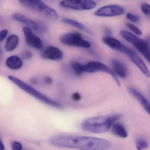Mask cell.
<instances>
[{"instance_id": "6da1fadb", "label": "cell", "mask_w": 150, "mask_h": 150, "mask_svg": "<svg viewBox=\"0 0 150 150\" xmlns=\"http://www.w3.org/2000/svg\"><path fill=\"white\" fill-rule=\"evenodd\" d=\"M50 143L57 147L79 150H107L111 146L110 142L105 139L86 136L60 135L51 138Z\"/></svg>"}, {"instance_id": "7a4b0ae2", "label": "cell", "mask_w": 150, "mask_h": 150, "mask_svg": "<svg viewBox=\"0 0 150 150\" xmlns=\"http://www.w3.org/2000/svg\"><path fill=\"white\" fill-rule=\"evenodd\" d=\"M122 116L121 114H116L89 117L82 122L81 128L85 131L90 133H104L108 131L112 125Z\"/></svg>"}, {"instance_id": "3957f363", "label": "cell", "mask_w": 150, "mask_h": 150, "mask_svg": "<svg viewBox=\"0 0 150 150\" xmlns=\"http://www.w3.org/2000/svg\"><path fill=\"white\" fill-rule=\"evenodd\" d=\"M8 78L10 81L15 84L22 90L29 94L38 100L47 105H50L51 107L56 108H62V105L59 103L47 97L43 94L40 93V92L32 87L30 86L27 83H25L24 81L18 79L17 77L13 75H9L8 77Z\"/></svg>"}, {"instance_id": "277c9868", "label": "cell", "mask_w": 150, "mask_h": 150, "mask_svg": "<svg viewBox=\"0 0 150 150\" xmlns=\"http://www.w3.org/2000/svg\"><path fill=\"white\" fill-rule=\"evenodd\" d=\"M121 36L132 45L146 59L150 62V45L149 42L145 41L137 35L127 30H122L120 31Z\"/></svg>"}, {"instance_id": "5b68a950", "label": "cell", "mask_w": 150, "mask_h": 150, "mask_svg": "<svg viewBox=\"0 0 150 150\" xmlns=\"http://www.w3.org/2000/svg\"><path fill=\"white\" fill-rule=\"evenodd\" d=\"M19 2L22 6L40 12L51 20H56L58 18V15L54 9L40 0H21Z\"/></svg>"}, {"instance_id": "8992f818", "label": "cell", "mask_w": 150, "mask_h": 150, "mask_svg": "<svg viewBox=\"0 0 150 150\" xmlns=\"http://www.w3.org/2000/svg\"><path fill=\"white\" fill-rule=\"evenodd\" d=\"M59 40L62 44L67 46L82 48L91 47L90 42L84 39L81 34L78 32L66 33L61 36Z\"/></svg>"}, {"instance_id": "52a82bcc", "label": "cell", "mask_w": 150, "mask_h": 150, "mask_svg": "<svg viewBox=\"0 0 150 150\" xmlns=\"http://www.w3.org/2000/svg\"><path fill=\"white\" fill-rule=\"evenodd\" d=\"M118 51L127 56L146 77L147 78L150 77V72L145 63L135 52L123 44H122Z\"/></svg>"}, {"instance_id": "ba28073f", "label": "cell", "mask_w": 150, "mask_h": 150, "mask_svg": "<svg viewBox=\"0 0 150 150\" xmlns=\"http://www.w3.org/2000/svg\"><path fill=\"white\" fill-rule=\"evenodd\" d=\"M102 71L112 76L118 86H121V83L117 76L110 68L103 63L98 61H91L86 64H83V72L95 73Z\"/></svg>"}, {"instance_id": "9c48e42d", "label": "cell", "mask_w": 150, "mask_h": 150, "mask_svg": "<svg viewBox=\"0 0 150 150\" xmlns=\"http://www.w3.org/2000/svg\"><path fill=\"white\" fill-rule=\"evenodd\" d=\"M61 7L77 10H89L96 6V2L89 0H67L59 3Z\"/></svg>"}, {"instance_id": "30bf717a", "label": "cell", "mask_w": 150, "mask_h": 150, "mask_svg": "<svg viewBox=\"0 0 150 150\" xmlns=\"http://www.w3.org/2000/svg\"><path fill=\"white\" fill-rule=\"evenodd\" d=\"M125 9L121 6L115 5H108L102 7L94 13L96 16L109 17L119 16L123 14Z\"/></svg>"}, {"instance_id": "8fae6325", "label": "cell", "mask_w": 150, "mask_h": 150, "mask_svg": "<svg viewBox=\"0 0 150 150\" xmlns=\"http://www.w3.org/2000/svg\"><path fill=\"white\" fill-rule=\"evenodd\" d=\"M12 18L15 21L26 24L28 28L32 29L38 32L43 33L46 31V28L43 23L28 19L22 14H14L12 16Z\"/></svg>"}, {"instance_id": "7c38bea8", "label": "cell", "mask_w": 150, "mask_h": 150, "mask_svg": "<svg viewBox=\"0 0 150 150\" xmlns=\"http://www.w3.org/2000/svg\"><path fill=\"white\" fill-rule=\"evenodd\" d=\"M26 43L30 47L38 50H41L43 48V44L40 38L36 35L32 30L27 27L23 28Z\"/></svg>"}, {"instance_id": "4fadbf2b", "label": "cell", "mask_w": 150, "mask_h": 150, "mask_svg": "<svg viewBox=\"0 0 150 150\" xmlns=\"http://www.w3.org/2000/svg\"><path fill=\"white\" fill-rule=\"evenodd\" d=\"M42 57L43 58L49 60H59L64 57V54L60 49L55 46L50 45L43 51Z\"/></svg>"}, {"instance_id": "5bb4252c", "label": "cell", "mask_w": 150, "mask_h": 150, "mask_svg": "<svg viewBox=\"0 0 150 150\" xmlns=\"http://www.w3.org/2000/svg\"><path fill=\"white\" fill-rule=\"evenodd\" d=\"M128 90L129 93L139 102L144 110L148 114H150V103L147 99L140 92L132 87H129Z\"/></svg>"}, {"instance_id": "9a60e30c", "label": "cell", "mask_w": 150, "mask_h": 150, "mask_svg": "<svg viewBox=\"0 0 150 150\" xmlns=\"http://www.w3.org/2000/svg\"><path fill=\"white\" fill-rule=\"evenodd\" d=\"M112 71L117 76L120 78H125L128 75V71L125 66L119 60L113 59L110 62Z\"/></svg>"}, {"instance_id": "2e32d148", "label": "cell", "mask_w": 150, "mask_h": 150, "mask_svg": "<svg viewBox=\"0 0 150 150\" xmlns=\"http://www.w3.org/2000/svg\"><path fill=\"white\" fill-rule=\"evenodd\" d=\"M111 133L118 137L126 138L128 136V132L122 124L115 122L110 128Z\"/></svg>"}, {"instance_id": "e0dca14e", "label": "cell", "mask_w": 150, "mask_h": 150, "mask_svg": "<svg viewBox=\"0 0 150 150\" xmlns=\"http://www.w3.org/2000/svg\"><path fill=\"white\" fill-rule=\"evenodd\" d=\"M6 65L11 70H16L22 67L23 62L20 57L16 55L10 56L6 60Z\"/></svg>"}, {"instance_id": "ac0fdd59", "label": "cell", "mask_w": 150, "mask_h": 150, "mask_svg": "<svg viewBox=\"0 0 150 150\" xmlns=\"http://www.w3.org/2000/svg\"><path fill=\"white\" fill-rule=\"evenodd\" d=\"M19 37L17 35L13 34L7 39L5 45L6 50L8 52L13 51L17 48L19 45Z\"/></svg>"}, {"instance_id": "d6986e66", "label": "cell", "mask_w": 150, "mask_h": 150, "mask_svg": "<svg viewBox=\"0 0 150 150\" xmlns=\"http://www.w3.org/2000/svg\"><path fill=\"white\" fill-rule=\"evenodd\" d=\"M103 42L110 48L117 51L123 44L117 39L112 37L108 36H106L103 38Z\"/></svg>"}, {"instance_id": "ffe728a7", "label": "cell", "mask_w": 150, "mask_h": 150, "mask_svg": "<svg viewBox=\"0 0 150 150\" xmlns=\"http://www.w3.org/2000/svg\"><path fill=\"white\" fill-rule=\"evenodd\" d=\"M61 21H62V22L65 23V24L73 26V27L77 28L79 29L85 31L87 34H89V35L92 34V32H91V31L87 27H86L84 24L79 22L77 21L67 18H63L61 20Z\"/></svg>"}, {"instance_id": "44dd1931", "label": "cell", "mask_w": 150, "mask_h": 150, "mask_svg": "<svg viewBox=\"0 0 150 150\" xmlns=\"http://www.w3.org/2000/svg\"><path fill=\"white\" fill-rule=\"evenodd\" d=\"M136 146L138 150H144L148 148L149 143L145 139H139L136 140Z\"/></svg>"}, {"instance_id": "7402d4cb", "label": "cell", "mask_w": 150, "mask_h": 150, "mask_svg": "<svg viewBox=\"0 0 150 150\" xmlns=\"http://www.w3.org/2000/svg\"><path fill=\"white\" fill-rule=\"evenodd\" d=\"M71 67L76 75H81L83 72V64L79 62H73Z\"/></svg>"}, {"instance_id": "603a6c76", "label": "cell", "mask_w": 150, "mask_h": 150, "mask_svg": "<svg viewBox=\"0 0 150 150\" xmlns=\"http://www.w3.org/2000/svg\"><path fill=\"white\" fill-rule=\"evenodd\" d=\"M126 26L132 32H133V33H135V34L137 35L140 36L142 35V31L135 25H133V24H132V23H128L126 24Z\"/></svg>"}, {"instance_id": "cb8c5ba5", "label": "cell", "mask_w": 150, "mask_h": 150, "mask_svg": "<svg viewBox=\"0 0 150 150\" xmlns=\"http://www.w3.org/2000/svg\"><path fill=\"white\" fill-rule=\"evenodd\" d=\"M141 9L142 12L146 15L150 16V6L146 3H143L141 5Z\"/></svg>"}, {"instance_id": "d4e9b609", "label": "cell", "mask_w": 150, "mask_h": 150, "mask_svg": "<svg viewBox=\"0 0 150 150\" xmlns=\"http://www.w3.org/2000/svg\"><path fill=\"white\" fill-rule=\"evenodd\" d=\"M126 18L129 21L133 23H138L140 21V18L137 16L131 13H128L126 15Z\"/></svg>"}, {"instance_id": "484cf974", "label": "cell", "mask_w": 150, "mask_h": 150, "mask_svg": "<svg viewBox=\"0 0 150 150\" xmlns=\"http://www.w3.org/2000/svg\"><path fill=\"white\" fill-rule=\"evenodd\" d=\"M12 150H22L23 145L21 143L17 141H13L11 143Z\"/></svg>"}, {"instance_id": "4316f807", "label": "cell", "mask_w": 150, "mask_h": 150, "mask_svg": "<svg viewBox=\"0 0 150 150\" xmlns=\"http://www.w3.org/2000/svg\"><path fill=\"white\" fill-rule=\"evenodd\" d=\"M33 57V54L31 52L26 50L23 51L21 54V57L23 59H30Z\"/></svg>"}, {"instance_id": "83f0119b", "label": "cell", "mask_w": 150, "mask_h": 150, "mask_svg": "<svg viewBox=\"0 0 150 150\" xmlns=\"http://www.w3.org/2000/svg\"><path fill=\"white\" fill-rule=\"evenodd\" d=\"M8 34V30L4 29L0 31V43L2 42L5 40Z\"/></svg>"}, {"instance_id": "f1b7e54d", "label": "cell", "mask_w": 150, "mask_h": 150, "mask_svg": "<svg viewBox=\"0 0 150 150\" xmlns=\"http://www.w3.org/2000/svg\"><path fill=\"white\" fill-rule=\"evenodd\" d=\"M72 99L74 101H79L81 98V95L79 93H75L72 95Z\"/></svg>"}, {"instance_id": "f546056e", "label": "cell", "mask_w": 150, "mask_h": 150, "mask_svg": "<svg viewBox=\"0 0 150 150\" xmlns=\"http://www.w3.org/2000/svg\"><path fill=\"white\" fill-rule=\"evenodd\" d=\"M44 81L47 85H51L53 83V79L50 77H46L45 78Z\"/></svg>"}, {"instance_id": "4dcf8cb0", "label": "cell", "mask_w": 150, "mask_h": 150, "mask_svg": "<svg viewBox=\"0 0 150 150\" xmlns=\"http://www.w3.org/2000/svg\"><path fill=\"white\" fill-rule=\"evenodd\" d=\"M0 150H6L5 145L1 138H0Z\"/></svg>"}, {"instance_id": "1f68e13d", "label": "cell", "mask_w": 150, "mask_h": 150, "mask_svg": "<svg viewBox=\"0 0 150 150\" xmlns=\"http://www.w3.org/2000/svg\"><path fill=\"white\" fill-rule=\"evenodd\" d=\"M104 32L106 33L107 36H110L111 33V30L108 28H105L104 29Z\"/></svg>"}, {"instance_id": "d6a6232c", "label": "cell", "mask_w": 150, "mask_h": 150, "mask_svg": "<svg viewBox=\"0 0 150 150\" xmlns=\"http://www.w3.org/2000/svg\"><path fill=\"white\" fill-rule=\"evenodd\" d=\"M0 54H1V51H0Z\"/></svg>"}]
</instances>
